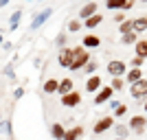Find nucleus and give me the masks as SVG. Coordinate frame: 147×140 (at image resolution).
<instances>
[{
  "label": "nucleus",
  "mask_w": 147,
  "mask_h": 140,
  "mask_svg": "<svg viewBox=\"0 0 147 140\" xmlns=\"http://www.w3.org/2000/svg\"><path fill=\"white\" fill-rule=\"evenodd\" d=\"M101 88H103V79H101L99 74H92V77H88V81H86V92L97 94Z\"/></svg>",
  "instance_id": "nucleus-9"
},
{
  "label": "nucleus",
  "mask_w": 147,
  "mask_h": 140,
  "mask_svg": "<svg viewBox=\"0 0 147 140\" xmlns=\"http://www.w3.org/2000/svg\"><path fill=\"white\" fill-rule=\"evenodd\" d=\"M24 96V88H18V90H13V98L18 101V98H22Z\"/></svg>",
  "instance_id": "nucleus-33"
},
{
  "label": "nucleus",
  "mask_w": 147,
  "mask_h": 140,
  "mask_svg": "<svg viewBox=\"0 0 147 140\" xmlns=\"http://www.w3.org/2000/svg\"><path fill=\"white\" fill-rule=\"evenodd\" d=\"M55 44L59 46V48H64V44H66V33H59V35L55 37Z\"/></svg>",
  "instance_id": "nucleus-32"
},
{
  "label": "nucleus",
  "mask_w": 147,
  "mask_h": 140,
  "mask_svg": "<svg viewBox=\"0 0 147 140\" xmlns=\"http://www.w3.org/2000/svg\"><path fill=\"white\" fill-rule=\"evenodd\" d=\"M143 110H145V112H147V98H145V105H143Z\"/></svg>",
  "instance_id": "nucleus-38"
},
{
  "label": "nucleus",
  "mask_w": 147,
  "mask_h": 140,
  "mask_svg": "<svg viewBox=\"0 0 147 140\" xmlns=\"http://www.w3.org/2000/svg\"><path fill=\"white\" fill-rule=\"evenodd\" d=\"M105 70H108L112 77H123V74L127 72V64H125V61H121V59H112V61H108Z\"/></svg>",
  "instance_id": "nucleus-5"
},
{
  "label": "nucleus",
  "mask_w": 147,
  "mask_h": 140,
  "mask_svg": "<svg viewBox=\"0 0 147 140\" xmlns=\"http://www.w3.org/2000/svg\"><path fill=\"white\" fill-rule=\"evenodd\" d=\"M20 18H22V11H20V9H16V11L9 15V29H16V26L20 24Z\"/></svg>",
  "instance_id": "nucleus-23"
},
{
  "label": "nucleus",
  "mask_w": 147,
  "mask_h": 140,
  "mask_svg": "<svg viewBox=\"0 0 147 140\" xmlns=\"http://www.w3.org/2000/svg\"><path fill=\"white\" fill-rule=\"evenodd\" d=\"M127 127H129V131H132V134H145V129H147V116H132V118H129V123H127Z\"/></svg>",
  "instance_id": "nucleus-3"
},
{
  "label": "nucleus",
  "mask_w": 147,
  "mask_h": 140,
  "mask_svg": "<svg viewBox=\"0 0 147 140\" xmlns=\"http://www.w3.org/2000/svg\"><path fill=\"white\" fill-rule=\"evenodd\" d=\"M136 42H138V35H136L134 31H132V33H127V35H121V44H125V46L136 44Z\"/></svg>",
  "instance_id": "nucleus-25"
},
{
  "label": "nucleus",
  "mask_w": 147,
  "mask_h": 140,
  "mask_svg": "<svg viewBox=\"0 0 147 140\" xmlns=\"http://www.w3.org/2000/svg\"><path fill=\"white\" fill-rule=\"evenodd\" d=\"M64 134H66V127H64L61 123H53V125H51V136L55 140H64Z\"/></svg>",
  "instance_id": "nucleus-17"
},
{
  "label": "nucleus",
  "mask_w": 147,
  "mask_h": 140,
  "mask_svg": "<svg viewBox=\"0 0 147 140\" xmlns=\"http://www.w3.org/2000/svg\"><path fill=\"white\" fill-rule=\"evenodd\" d=\"M73 90H75V81L70 79V77L59 79V88H57V94H59V96H66V94H70Z\"/></svg>",
  "instance_id": "nucleus-11"
},
{
  "label": "nucleus",
  "mask_w": 147,
  "mask_h": 140,
  "mask_svg": "<svg viewBox=\"0 0 147 140\" xmlns=\"http://www.w3.org/2000/svg\"><path fill=\"white\" fill-rule=\"evenodd\" d=\"M117 140H127V138H117Z\"/></svg>",
  "instance_id": "nucleus-40"
},
{
  "label": "nucleus",
  "mask_w": 147,
  "mask_h": 140,
  "mask_svg": "<svg viewBox=\"0 0 147 140\" xmlns=\"http://www.w3.org/2000/svg\"><path fill=\"white\" fill-rule=\"evenodd\" d=\"M81 140H84V138H81Z\"/></svg>",
  "instance_id": "nucleus-45"
},
{
  "label": "nucleus",
  "mask_w": 147,
  "mask_h": 140,
  "mask_svg": "<svg viewBox=\"0 0 147 140\" xmlns=\"http://www.w3.org/2000/svg\"><path fill=\"white\" fill-rule=\"evenodd\" d=\"M81 26H84V22H81V20H70V22H68V31H70V33L81 31Z\"/></svg>",
  "instance_id": "nucleus-27"
},
{
  "label": "nucleus",
  "mask_w": 147,
  "mask_h": 140,
  "mask_svg": "<svg viewBox=\"0 0 147 140\" xmlns=\"http://www.w3.org/2000/svg\"><path fill=\"white\" fill-rule=\"evenodd\" d=\"M132 31H134L136 35L147 31V15H141V18H134L132 20Z\"/></svg>",
  "instance_id": "nucleus-15"
},
{
  "label": "nucleus",
  "mask_w": 147,
  "mask_h": 140,
  "mask_svg": "<svg viewBox=\"0 0 147 140\" xmlns=\"http://www.w3.org/2000/svg\"><path fill=\"white\" fill-rule=\"evenodd\" d=\"M9 5V0H0V9H2V7H7Z\"/></svg>",
  "instance_id": "nucleus-37"
},
{
  "label": "nucleus",
  "mask_w": 147,
  "mask_h": 140,
  "mask_svg": "<svg viewBox=\"0 0 147 140\" xmlns=\"http://www.w3.org/2000/svg\"><path fill=\"white\" fill-rule=\"evenodd\" d=\"M5 129V121H2V114H0V131Z\"/></svg>",
  "instance_id": "nucleus-36"
},
{
  "label": "nucleus",
  "mask_w": 147,
  "mask_h": 140,
  "mask_svg": "<svg viewBox=\"0 0 147 140\" xmlns=\"http://www.w3.org/2000/svg\"><path fill=\"white\" fill-rule=\"evenodd\" d=\"M40 2H42V0H40Z\"/></svg>",
  "instance_id": "nucleus-43"
},
{
  "label": "nucleus",
  "mask_w": 147,
  "mask_h": 140,
  "mask_svg": "<svg viewBox=\"0 0 147 140\" xmlns=\"http://www.w3.org/2000/svg\"><path fill=\"white\" fill-rule=\"evenodd\" d=\"M134 48H136V57L147 59V40H138V42L134 44Z\"/></svg>",
  "instance_id": "nucleus-21"
},
{
  "label": "nucleus",
  "mask_w": 147,
  "mask_h": 140,
  "mask_svg": "<svg viewBox=\"0 0 147 140\" xmlns=\"http://www.w3.org/2000/svg\"><path fill=\"white\" fill-rule=\"evenodd\" d=\"M132 7H134V0H127V2H125V7H123V11H127V9H132Z\"/></svg>",
  "instance_id": "nucleus-35"
},
{
  "label": "nucleus",
  "mask_w": 147,
  "mask_h": 140,
  "mask_svg": "<svg viewBox=\"0 0 147 140\" xmlns=\"http://www.w3.org/2000/svg\"><path fill=\"white\" fill-rule=\"evenodd\" d=\"M29 2H33V0H29Z\"/></svg>",
  "instance_id": "nucleus-42"
},
{
  "label": "nucleus",
  "mask_w": 147,
  "mask_h": 140,
  "mask_svg": "<svg viewBox=\"0 0 147 140\" xmlns=\"http://www.w3.org/2000/svg\"><path fill=\"white\" fill-rule=\"evenodd\" d=\"M79 103H81V94L77 90H73L70 94H66V96H61V105H64V107H77Z\"/></svg>",
  "instance_id": "nucleus-10"
},
{
  "label": "nucleus",
  "mask_w": 147,
  "mask_h": 140,
  "mask_svg": "<svg viewBox=\"0 0 147 140\" xmlns=\"http://www.w3.org/2000/svg\"><path fill=\"white\" fill-rule=\"evenodd\" d=\"M57 64H59L61 68H70V64H73V48H68V46L59 48V55H57Z\"/></svg>",
  "instance_id": "nucleus-8"
},
{
  "label": "nucleus",
  "mask_w": 147,
  "mask_h": 140,
  "mask_svg": "<svg viewBox=\"0 0 147 140\" xmlns=\"http://www.w3.org/2000/svg\"><path fill=\"white\" fill-rule=\"evenodd\" d=\"M119 33H121V35H127V33H132V20H125V22H121V24H119Z\"/></svg>",
  "instance_id": "nucleus-26"
},
{
  "label": "nucleus",
  "mask_w": 147,
  "mask_h": 140,
  "mask_svg": "<svg viewBox=\"0 0 147 140\" xmlns=\"http://www.w3.org/2000/svg\"><path fill=\"white\" fill-rule=\"evenodd\" d=\"M0 44H5V40H2V35H0Z\"/></svg>",
  "instance_id": "nucleus-39"
},
{
  "label": "nucleus",
  "mask_w": 147,
  "mask_h": 140,
  "mask_svg": "<svg viewBox=\"0 0 147 140\" xmlns=\"http://www.w3.org/2000/svg\"><path fill=\"white\" fill-rule=\"evenodd\" d=\"M112 94H114V90H112L110 85H103V88L94 94V101H92V103L94 105H103V103H108V101H112Z\"/></svg>",
  "instance_id": "nucleus-7"
},
{
  "label": "nucleus",
  "mask_w": 147,
  "mask_h": 140,
  "mask_svg": "<svg viewBox=\"0 0 147 140\" xmlns=\"http://www.w3.org/2000/svg\"><path fill=\"white\" fill-rule=\"evenodd\" d=\"M51 15H53V9H44V11H40V13H35V15H33V20H31V31H35V29H40V26L44 24V22H46V20L51 18Z\"/></svg>",
  "instance_id": "nucleus-6"
},
{
  "label": "nucleus",
  "mask_w": 147,
  "mask_h": 140,
  "mask_svg": "<svg viewBox=\"0 0 147 140\" xmlns=\"http://www.w3.org/2000/svg\"><path fill=\"white\" fill-rule=\"evenodd\" d=\"M125 2H127V0H105V7L112 9V11H123Z\"/></svg>",
  "instance_id": "nucleus-22"
},
{
  "label": "nucleus",
  "mask_w": 147,
  "mask_h": 140,
  "mask_svg": "<svg viewBox=\"0 0 147 140\" xmlns=\"http://www.w3.org/2000/svg\"><path fill=\"white\" fill-rule=\"evenodd\" d=\"M5 74H7V77H13V66H11V64H9V66H7Z\"/></svg>",
  "instance_id": "nucleus-34"
},
{
  "label": "nucleus",
  "mask_w": 147,
  "mask_h": 140,
  "mask_svg": "<svg viewBox=\"0 0 147 140\" xmlns=\"http://www.w3.org/2000/svg\"><path fill=\"white\" fill-rule=\"evenodd\" d=\"M112 20H114L117 24H121V22H125V20H127V18H125V13H123V11H117V13H114V15H112Z\"/></svg>",
  "instance_id": "nucleus-31"
},
{
  "label": "nucleus",
  "mask_w": 147,
  "mask_h": 140,
  "mask_svg": "<svg viewBox=\"0 0 147 140\" xmlns=\"http://www.w3.org/2000/svg\"><path fill=\"white\" fill-rule=\"evenodd\" d=\"M143 64H145V59H143V57H132V61H129V66H132V68H141L143 66Z\"/></svg>",
  "instance_id": "nucleus-29"
},
{
  "label": "nucleus",
  "mask_w": 147,
  "mask_h": 140,
  "mask_svg": "<svg viewBox=\"0 0 147 140\" xmlns=\"http://www.w3.org/2000/svg\"><path fill=\"white\" fill-rule=\"evenodd\" d=\"M101 22H103V15H101V13H94L92 18L84 20V26H86V29H97V26L101 24Z\"/></svg>",
  "instance_id": "nucleus-19"
},
{
  "label": "nucleus",
  "mask_w": 147,
  "mask_h": 140,
  "mask_svg": "<svg viewBox=\"0 0 147 140\" xmlns=\"http://www.w3.org/2000/svg\"><path fill=\"white\" fill-rule=\"evenodd\" d=\"M97 68H99V66H97V61H88V64H86V72L92 77V74L97 72Z\"/></svg>",
  "instance_id": "nucleus-30"
},
{
  "label": "nucleus",
  "mask_w": 147,
  "mask_h": 140,
  "mask_svg": "<svg viewBox=\"0 0 147 140\" xmlns=\"http://www.w3.org/2000/svg\"><path fill=\"white\" fill-rule=\"evenodd\" d=\"M90 2H92V0H90Z\"/></svg>",
  "instance_id": "nucleus-44"
},
{
  "label": "nucleus",
  "mask_w": 147,
  "mask_h": 140,
  "mask_svg": "<svg viewBox=\"0 0 147 140\" xmlns=\"http://www.w3.org/2000/svg\"><path fill=\"white\" fill-rule=\"evenodd\" d=\"M88 61H90V53H88L84 46H77V48H73V64H70L68 70L77 72V70H81V68H86Z\"/></svg>",
  "instance_id": "nucleus-1"
},
{
  "label": "nucleus",
  "mask_w": 147,
  "mask_h": 140,
  "mask_svg": "<svg viewBox=\"0 0 147 140\" xmlns=\"http://www.w3.org/2000/svg\"><path fill=\"white\" fill-rule=\"evenodd\" d=\"M57 88H59V81H57V79H46V81L42 83L44 94H55V92H57Z\"/></svg>",
  "instance_id": "nucleus-18"
},
{
  "label": "nucleus",
  "mask_w": 147,
  "mask_h": 140,
  "mask_svg": "<svg viewBox=\"0 0 147 140\" xmlns=\"http://www.w3.org/2000/svg\"><path fill=\"white\" fill-rule=\"evenodd\" d=\"M125 114H127V105L119 103L117 107H114V116H125Z\"/></svg>",
  "instance_id": "nucleus-28"
},
{
  "label": "nucleus",
  "mask_w": 147,
  "mask_h": 140,
  "mask_svg": "<svg viewBox=\"0 0 147 140\" xmlns=\"http://www.w3.org/2000/svg\"><path fill=\"white\" fill-rule=\"evenodd\" d=\"M86 134V129L81 127V125H75V127L66 129V134H64V140H81Z\"/></svg>",
  "instance_id": "nucleus-13"
},
{
  "label": "nucleus",
  "mask_w": 147,
  "mask_h": 140,
  "mask_svg": "<svg viewBox=\"0 0 147 140\" xmlns=\"http://www.w3.org/2000/svg\"><path fill=\"white\" fill-rule=\"evenodd\" d=\"M141 2H147V0H141Z\"/></svg>",
  "instance_id": "nucleus-41"
},
{
  "label": "nucleus",
  "mask_w": 147,
  "mask_h": 140,
  "mask_svg": "<svg viewBox=\"0 0 147 140\" xmlns=\"http://www.w3.org/2000/svg\"><path fill=\"white\" fill-rule=\"evenodd\" d=\"M81 46H84V48H99V46H101V37L99 35H84Z\"/></svg>",
  "instance_id": "nucleus-16"
},
{
  "label": "nucleus",
  "mask_w": 147,
  "mask_h": 140,
  "mask_svg": "<svg viewBox=\"0 0 147 140\" xmlns=\"http://www.w3.org/2000/svg\"><path fill=\"white\" fill-rule=\"evenodd\" d=\"M112 127H114V116H103V118H99V121L94 123L92 134H94V136H101V134H105V131H110Z\"/></svg>",
  "instance_id": "nucleus-4"
},
{
  "label": "nucleus",
  "mask_w": 147,
  "mask_h": 140,
  "mask_svg": "<svg viewBox=\"0 0 147 140\" xmlns=\"http://www.w3.org/2000/svg\"><path fill=\"white\" fill-rule=\"evenodd\" d=\"M110 88L114 92H121L123 88H125V79L123 77H112V83H110Z\"/></svg>",
  "instance_id": "nucleus-24"
},
{
  "label": "nucleus",
  "mask_w": 147,
  "mask_h": 140,
  "mask_svg": "<svg viewBox=\"0 0 147 140\" xmlns=\"http://www.w3.org/2000/svg\"><path fill=\"white\" fill-rule=\"evenodd\" d=\"M129 96L136 98V101H145L147 98V79H141L129 85Z\"/></svg>",
  "instance_id": "nucleus-2"
},
{
  "label": "nucleus",
  "mask_w": 147,
  "mask_h": 140,
  "mask_svg": "<svg viewBox=\"0 0 147 140\" xmlns=\"http://www.w3.org/2000/svg\"><path fill=\"white\" fill-rule=\"evenodd\" d=\"M143 79V70L141 68H129L127 72H125V83H136V81H141Z\"/></svg>",
  "instance_id": "nucleus-14"
},
{
  "label": "nucleus",
  "mask_w": 147,
  "mask_h": 140,
  "mask_svg": "<svg viewBox=\"0 0 147 140\" xmlns=\"http://www.w3.org/2000/svg\"><path fill=\"white\" fill-rule=\"evenodd\" d=\"M114 134H117V138H127L129 134H132V131H129V127L127 125H123V123H114Z\"/></svg>",
  "instance_id": "nucleus-20"
},
{
  "label": "nucleus",
  "mask_w": 147,
  "mask_h": 140,
  "mask_svg": "<svg viewBox=\"0 0 147 140\" xmlns=\"http://www.w3.org/2000/svg\"><path fill=\"white\" fill-rule=\"evenodd\" d=\"M94 13H99V5L92 0V2H86V5L81 7V11H79V18L81 20H88V18H92Z\"/></svg>",
  "instance_id": "nucleus-12"
}]
</instances>
